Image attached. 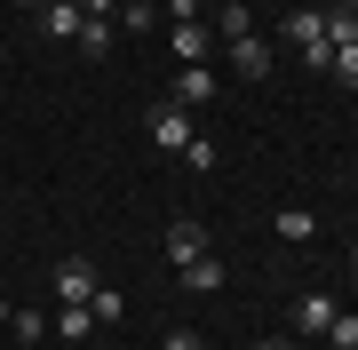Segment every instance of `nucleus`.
I'll return each instance as SVG.
<instances>
[{
    "label": "nucleus",
    "mask_w": 358,
    "mask_h": 350,
    "mask_svg": "<svg viewBox=\"0 0 358 350\" xmlns=\"http://www.w3.org/2000/svg\"><path fill=\"white\" fill-rule=\"evenodd\" d=\"M263 350H294V342H263Z\"/></svg>",
    "instance_id": "obj_26"
},
{
    "label": "nucleus",
    "mask_w": 358,
    "mask_h": 350,
    "mask_svg": "<svg viewBox=\"0 0 358 350\" xmlns=\"http://www.w3.org/2000/svg\"><path fill=\"white\" fill-rule=\"evenodd\" d=\"M327 40H334V48H350V40H358V0H327Z\"/></svg>",
    "instance_id": "obj_13"
},
{
    "label": "nucleus",
    "mask_w": 358,
    "mask_h": 350,
    "mask_svg": "<svg viewBox=\"0 0 358 350\" xmlns=\"http://www.w3.org/2000/svg\"><path fill=\"white\" fill-rule=\"evenodd\" d=\"M223 64L239 72V80H271V48H263V32H239V40H223Z\"/></svg>",
    "instance_id": "obj_3"
},
{
    "label": "nucleus",
    "mask_w": 358,
    "mask_h": 350,
    "mask_svg": "<svg viewBox=\"0 0 358 350\" xmlns=\"http://www.w3.org/2000/svg\"><path fill=\"white\" fill-rule=\"evenodd\" d=\"M48 335H56V342H96V311H88V302H56Z\"/></svg>",
    "instance_id": "obj_9"
},
{
    "label": "nucleus",
    "mask_w": 358,
    "mask_h": 350,
    "mask_svg": "<svg viewBox=\"0 0 358 350\" xmlns=\"http://www.w3.org/2000/svg\"><path fill=\"white\" fill-rule=\"evenodd\" d=\"M192 255H207V223H167V263H192Z\"/></svg>",
    "instance_id": "obj_10"
},
{
    "label": "nucleus",
    "mask_w": 358,
    "mask_h": 350,
    "mask_svg": "<svg viewBox=\"0 0 358 350\" xmlns=\"http://www.w3.org/2000/svg\"><path fill=\"white\" fill-rule=\"evenodd\" d=\"M327 72H334V88H358V40H350V48H334Z\"/></svg>",
    "instance_id": "obj_20"
},
{
    "label": "nucleus",
    "mask_w": 358,
    "mask_h": 350,
    "mask_svg": "<svg viewBox=\"0 0 358 350\" xmlns=\"http://www.w3.org/2000/svg\"><path fill=\"white\" fill-rule=\"evenodd\" d=\"M120 8V0H80V16H112Z\"/></svg>",
    "instance_id": "obj_23"
},
{
    "label": "nucleus",
    "mask_w": 358,
    "mask_h": 350,
    "mask_svg": "<svg viewBox=\"0 0 358 350\" xmlns=\"http://www.w3.org/2000/svg\"><path fill=\"white\" fill-rule=\"evenodd\" d=\"M271 231L303 247V239H319V215H310V207H279V223H271Z\"/></svg>",
    "instance_id": "obj_14"
},
{
    "label": "nucleus",
    "mask_w": 358,
    "mask_h": 350,
    "mask_svg": "<svg viewBox=\"0 0 358 350\" xmlns=\"http://www.w3.org/2000/svg\"><path fill=\"white\" fill-rule=\"evenodd\" d=\"M40 32H48V40H64V48H80V32H88L80 0H40Z\"/></svg>",
    "instance_id": "obj_6"
},
{
    "label": "nucleus",
    "mask_w": 358,
    "mask_h": 350,
    "mask_svg": "<svg viewBox=\"0 0 358 350\" xmlns=\"http://www.w3.org/2000/svg\"><path fill=\"white\" fill-rule=\"evenodd\" d=\"M112 48V16H88V32H80V56H103Z\"/></svg>",
    "instance_id": "obj_19"
},
{
    "label": "nucleus",
    "mask_w": 358,
    "mask_h": 350,
    "mask_svg": "<svg viewBox=\"0 0 358 350\" xmlns=\"http://www.w3.org/2000/svg\"><path fill=\"white\" fill-rule=\"evenodd\" d=\"M8 335L16 342H48V311H8Z\"/></svg>",
    "instance_id": "obj_16"
},
{
    "label": "nucleus",
    "mask_w": 358,
    "mask_h": 350,
    "mask_svg": "<svg viewBox=\"0 0 358 350\" xmlns=\"http://www.w3.org/2000/svg\"><path fill=\"white\" fill-rule=\"evenodd\" d=\"M334 311H343V302H334V295H303V302H294V335H303V342H327Z\"/></svg>",
    "instance_id": "obj_8"
},
{
    "label": "nucleus",
    "mask_w": 358,
    "mask_h": 350,
    "mask_svg": "<svg viewBox=\"0 0 358 350\" xmlns=\"http://www.w3.org/2000/svg\"><path fill=\"white\" fill-rule=\"evenodd\" d=\"M143 128H152V143H159V152H183V143H192V112H183V104H167V96H159Z\"/></svg>",
    "instance_id": "obj_4"
},
{
    "label": "nucleus",
    "mask_w": 358,
    "mask_h": 350,
    "mask_svg": "<svg viewBox=\"0 0 358 350\" xmlns=\"http://www.w3.org/2000/svg\"><path fill=\"white\" fill-rule=\"evenodd\" d=\"M167 48H176V64H215V24H207V16L199 24H176Z\"/></svg>",
    "instance_id": "obj_5"
},
{
    "label": "nucleus",
    "mask_w": 358,
    "mask_h": 350,
    "mask_svg": "<svg viewBox=\"0 0 358 350\" xmlns=\"http://www.w3.org/2000/svg\"><path fill=\"white\" fill-rule=\"evenodd\" d=\"M176 279H183V295H215V286H223V263H215V247H207V255H192Z\"/></svg>",
    "instance_id": "obj_11"
},
{
    "label": "nucleus",
    "mask_w": 358,
    "mask_h": 350,
    "mask_svg": "<svg viewBox=\"0 0 358 350\" xmlns=\"http://www.w3.org/2000/svg\"><path fill=\"white\" fill-rule=\"evenodd\" d=\"M96 286H103V279H96L88 255H64V263H56V302H88Z\"/></svg>",
    "instance_id": "obj_7"
},
{
    "label": "nucleus",
    "mask_w": 358,
    "mask_h": 350,
    "mask_svg": "<svg viewBox=\"0 0 358 350\" xmlns=\"http://www.w3.org/2000/svg\"><path fill=\"white\" fill-rule=\"evenodd\" d=\"M279 32H287V48L303 56L310 72H327V64H334V40H327V16H319V8H287V24H279Z\"/></svg>",
    "instance_id": "obj_1"
},
{
    "label": "nucleus",
    "mask_w": 358,
    "mask_h": 350,
    "mask_svg": "<svg viewBox=\"0 0 358 350\" xmlns=\"http://www.w3.org/2000/svg\"><path fill=\"white\" fill-rule=\"evenodd\" d=\"M215 64H176V88H167V104H183V112H199V104H215Z\"/></svg>",
    "instance_id": "obj_2"
},
{
    "label": "nucleus",
    "mask_w": 358,
    "mask_h": 350,
    "mask_svg": "<svg viewBox=\"0 0 358 350\" xmlns=\"http://www.w3.org/2000/svg\"><path fill=\"white\" fill-rule=\"evenodd\" d=\"M88 311H96V326H120V319H128V295H120V286H96Z\"/></svg>",
    "instance_id": "obj_15"
},
{
    "label": "nucleus",
    "mask_w": 358,
    "mask_h": 350,
    "mask_svg": "<svg viewBox=\"0 0 358 350\" xmlns=\"http://www.w3.org/2000/svg\"><path fill=\"white\" fill-rule=\"evenodd\" d=\"M327 350H358V311H334V326H327Z\"/></svg>",
    "instance_id": "obj_18"
},
{
    "label": "nucleus",
    "mask_w": 358,
    "mask_h": 350,
    "mask_svg": "<svg viewBox=\"0 0 358 350\" xmlns=\"http://www.w3.org/2000/svg\"><path fill=\"white\" fill-rule=\"evenodd\" d=\"M159 350H199V335H192V326H167V342Z\"/></svg>",
    "instance_id": "obj_22"
},
{
    "label": "nucleus",
    "mask_w": 358,
    "mask_h": 350,
    "mask_svg": "<svg viewBox=\"0 0 358 350\" xmlns=\"http://www.w3.org/2000/svg\"><path fill=\"white\" fill-rule=\"evenodd\" d=\"M152 8H159V0H152Z\"/></svg>",
    "instance_id": "obj_27"
},
{
    "label": "nucleus",
    "mask_w": 358,
    "mask_h": 350,
    "mask_svg": "<svg viewBox=\"0 0 358 350\" xmlns=\"http://www.w3.org/2000/svg\"><path fill=\"white\" fill-rule=\"evenodd\" d=\"M16 350H48V342H16Z\"/></svg>",
    "instance_id": "obj_25"
},
{
    "label": "nucleus",
    "mask_w": 358,
    "mask_h": 350,
    "mask_svg": "<svg viewBox=\"0 0 358 350\" xmlns=\"http://www.w3.org/2000/svg\"><path fill=\"white\" fill-rule=\"evenodd\" d=\"M350 271H358V239H350Z\"/></svg>",
    "instance_id": "obj_24"
},
{
    "label": "nucleus",
    "mask_w": 358,
    "mask_h": 350,
    "mask_svg": "<svg viewBox=\"0 0 358 350\" xmlns=\"http://www.w3.org/2000/svg\"><path fill=\"white\" fill-rule=\"evenodd\" d=\"M239 32H255V24H247L239 0H223V8H215V40H239Z\"/></svg>",
    "instance_id": "obj_17"
},
{
    "label": "nucleus",
    "mask_w": 358,
    "mask_h": 350,
    "mask_svg": "<svg viewBox=\"0 0 358 350\" xmlns=\"http://www.w3.org/2000/svg\"><path fill=\"white\" fill-rule=\"evenodd\" d=\"M159 16L167 24H199V0H159Z\"/></svg>",
    "instance_id": "obj_21"
},
{
    "label": "nucleus",
    "mask_w": 358,
    "mask_h": 350,
    "mask_svg": "<svg viewBox=\"0 0 358 350\" xmlns=\"http://www.w3.org/2000/svg\"><path fill=\"white\" fill-rule=\"evenodd\" d=\"M112 32H128V40L159 32V8H152V0H120V8H112Z\"/></svg>",
    "instance_id": "obj_12"
}]
</instances>
